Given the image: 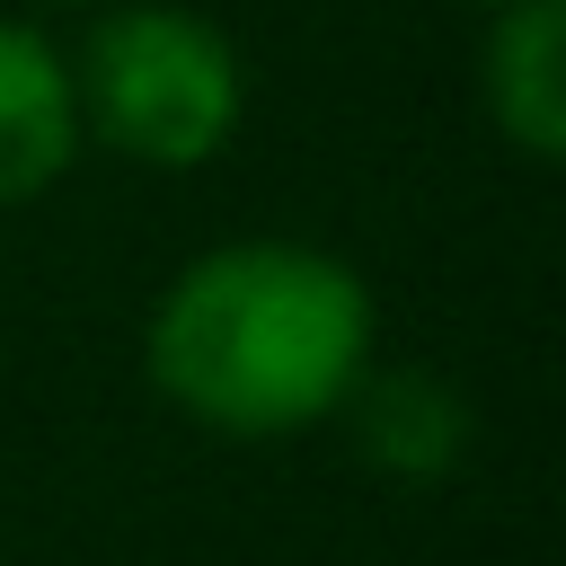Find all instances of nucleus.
Returning <instances> with one entry per match:
<instances>
[{"mask_svg":"<svg viewBox=\"0 0 566 566\" xmlns=\"http://www.w3.org/2000/svg\"><path fill=\"white\" fill-rule=\"evenodd\" d=\"M495 9H513V0H495Z\"/></svg>","mask_w":566,"mask_h":566,"instance_id":"obj_6","label":"nucleus"},{"mask_svg":"<svg viewBox=\"0 0 566 566\" xmlns=\"http://www.w3.org/2000/svg\"><path fill=\"white\" fill-rule=\"evenodd\" d=\"M150 380L230 442L327 424L371 363V292L345 256L301 239H230L195 256L150 310Z\"/></svg>","mask_w":566,"mask_h":566,"instance_id":"obj_1","label":"nucleus"},{"mask_svg":"<svg viewBox=\"0 0 566 566\" xmlns=\"http://www.w3.org/2000/svg\"><path fill=\"white\" fill-rule=\"evenodd\" d=\"M71 150H80L71 62H62L35 27L0 18V212L35 203V195L71 168Z\"/></svg>","mask_w":566,"mask_h":566,"instance_id":"obj_3","label":"nucleus"},{"mask_svg":"<svg viewBox=\"0 0 566 566\" xmlns=\"http://www.w3.org/2000/svg\"><path fill=\"white\" fill-rule=\"evenodd\" d=\"M363 442H371V460L424 478V469H442V460L460 451V407H451L433 380H380V389L363 398Z\"/></svg>","mask_w":566,"mask_h":566,"instance_id":"obj_5","label":"nucleus"},{"mask_svg":"<svg viewBox=\"0 0 566 566\" xmlns=\"http://www.w3.org/2000/svg\"><path fill=\"white\" fill-rule=\"evenodd\" d=\"M486 115L522 159H557L566 150V27L557 0H513L495 9L486 35Z\"/></svg>","mask_w":566,"mask_h":566,"instance_id":"obj_4","label":"nucleus"},{"mask_svg":"<svg viewBox=\"0 0 566 566\" xmlns=\"http://www.w3.org/2000/svg\"><path fill=\"white\" fill-rule=\"evenodd\" d=\"M80 133L142 168H203L248 106L239 53L212 18L168 0H115L71 62Z\"/></svg>","mask_w":566,"mask_h":566,"instance_id":"obj_2","label":"nucleus"}]
</instances>
